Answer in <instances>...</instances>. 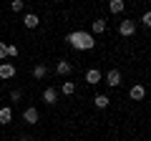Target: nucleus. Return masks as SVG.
<instances>
[{"label": "nucleus", "mask_w": 151, "mask_h": 141, "mask_svg": "<svg viewBox=\"0 0 151 141\" xmlns=\"http://www.w3.org/2000/svg\"><path fill=\"white\" fill-rule=\"evenodd\" d=\"M20 98H23V91H13L10 93V101H20Z\"/></svg>", "instance_id": "obj_21"}, {"label": "nucleus", "mask_w": 151, "mask_h": 141, "mask_svg": "<svg viewBox=\"0 0 151 141\" xmlns=\"http://www.w3.org/2000/svg\"><path fill=\"white\" fill-rule=\"evenodd\" d=\"M106 20H103V18H96V20H93V25H91V35H93V38H96V35H101V33H106Z\"/></svg>", "instance_id": "obj_10"}, {"label": "nucleus", "mask_w": 151, "mask_h": 141, "mask_svg": "<svg viewBox=\"0 0 151 141\" xmlns=\"http://www.w3.org/2000/svg\"><path fill=\"white\" fill-rule=\"evenodd\" d=\"M8 78H15V65L13 63H0V81H8Z\"/></svg>", "instance_id": "obj_5"}, {"label": "nucleus", "mask_w": 151, "mask_h": 141, "mask_svg": "<svg viewBox=\"0 0 151 141\" xmlns=\"http://www.w3.org/2000/svg\"><path fill=\"white\" fill-rule=\"evenodd\" d=\"M18 55V45H8V58H15Z\"/></svg>", "instance_id": "obj_20"}, {"label": "nucleus", "mask_w": 151, "mask_h": 141, "mask_svg": "<svg viewBox=\"0 0 151 141\" xmlns=\"http://www.w3.org/2000/svg\"><path fill=\"white\" fill-rule=\"evenodd\" d=\"M65 40H68L76 50H93L96 48V38H93L88 30H73V33H68Z\"/></svg>", "instance_id": "obj_1"}, {"label": "nucleus", "mask_w": 151, "mask_h": 141, "mask_svg": "<svg viewBox=\"0 0 151 141\" xmlns=\"http://www.w3.org/2000/svg\"><path fill=\"white\" fill-rule=\"evenodd\" d=\"M144 96H146V88L141 86V83H134V86L129 88V98L131 101H144Z\"/></svg>", "instance_id": "obj_4"}, {"label": "nucleus", "mask_w": 151, "mask_h": 141, "mask_svg": "<svg viewBox=\"0 0 151 141\" xmlns=\"http://www.w3.org/2000/svg\"><path fill=\"white\" fill-rule=\"evenodd\" d=\"M48 76V68H45L43 63H38L35 68H33V78H38V81H40V78H45Z\"/></svg>", "instance_id": "obj_15"}, {"label": "nucleus", "mask_w": 151, "mask_h": 141, "mask_svg": "<svg viewBox=\"0 0 151 141\" xmlns=\"http://www.w3.org/2000/svg\"><path fill=\"white\" fill-rule=\"evenodd\" d=\"M106 83H108L111 88H119V86H121V70L111 68V70L106 73Z\"/></svg>", "instance_id": "obj_7"}, {"label": "nucleus", "mask_w": 151, "mask_h": 141, "mask_svg": "<svg viewBox=\"0 0 151 141\" xmlns=\"http://www.w3.org/2000/svg\"><path fill=\"white\" fill-rule=\"evenodd\" d=\"M60 93H63V96H73V93H76V83L73 81H65L63 86H60Z\"/></svg>", "instance_id": "obj_16"}, {"label": "nucleus", "mask_w": 151, "mask_h": 141, "mask_svg": "<svg viewBox=\"0 0 151 141\" xmlns=\"http://www.w3.org/2000/svg\"><path fill=\"white\" fill-rule=\"evenodd\" d=\"M23 25L33 30V28H38V25H40V18H38L35 13H25V18H23Z\"/></svg>", "instance_id": "obj_11"}, {"label": "nucleus", "mask_w": 151, "mask_h": 141, "mask_svg": "<svg viewBox=\"0 0 151 141\" xmlns=\"http://www.w3.org/2000/svg\"><path fill=\"white\" fill-rule=\"evenodd\" d=\"M55 73H58V76H70V73H73V65H70L68 60H58V63H55Z\"/></svg>", "instance_id": "obj_9"}, {"label": "nucleus", "mask_w": 151, "mask_h": 141, "mask_svg": "<svg viewBox=\"0 0 151 141\" xmlns=\"http://www.w3.org/2000/svg\"><path fill=\"white\" fill-rule=\"evenodd\" d=\"M103 81V73L98 68H88L86 70V83H91V86H98V83Z\"/></svg>", "instance_id": "obj_3"}, {"label": "nucleus", "mask_w": 151, "mask_h": 141, "mask_svg": "<svg viewBox=\"0 0 151 141\" xmlns=\"http://www.w3.org/2000/svg\"><path fill=\"white\" fill-rule=\"evenodd\" d=\"M43 101L48 103V106H53V103L58 101V91H55V86H48V88L43 91Z\"/></svg>", "instance_id": "obj_8"}, {"label": "nucleus", "mask_w": 151, "mask_h": 141, "mask_svg": "<svg viewBox=\"0 0 151 141\" xmlns=\"http://www.w3.org/2000/svg\"><path fill=\"white\" fill-rule=\"evenodd\" d=\"M124 8H126V3H124V0H111V3H108V13H113V15L124 13Z\"/></svg>", "instance_id": "obj_14"}, {"label": "nucleus", "mask_w": 151, "mask_h": 141, "mask_svg": "<svg viewBox=\"0 0 151 141\" xmlns=\"http://www.w3.org/2000/svg\"><path fill=\"white\" fill-rule=\"evenodd\" d=\"M119 33L124 35V38L134 35V33H136V20H121V25H119Z\"/></svg>", "instance_id": "obj_6"}, {"label": "nucleus", "mask_w": 151, "mask_h": 141, "mask_svg": "<svg viewBox=\"0 0 151 141\" xmlns=\"http://www.w3.org/2000/svg\"><path fill=\"white\" fill-rule=\"evenodd\" d=\"M10 121H13V109H10V106H3V109H0V124L8 126Z\"/></svg>", "instance_id": "obj_13"}, {"label": "nucleus", "mask_w": 151, "mask_h": 141, "mask_svg": "<svg viewBox=\"0 0 151 141\" xmlns=\"http://www.w3.org/2000/svg\"><path fill=\"white\" fill-rule=\"evenodd\" d=\"M23 8H25V3H23V0H13V3H10V10H13V13H20Z\"/></svg>", "instance_id": "obj_17"}, {"label": "nucleus", "mask_w": 151, "mask_h": 141, "mask_svg": "<svg viewBox=\"0 0 151 141\" xmlns=\"http://www.w3.org/2000/svg\"><path fill=\"white\" fill-rule=\"evenodd\" d=\"M23 121H25L28 126H35L38 121H40V114H38V109H35V106H28V109L23 111Z\"/></svg>", "instance_id": "obj_2"}, {"label": "nucleus", "mask_w": 151, "mask_h": 141, "mask_svg": "<svg viewBox=\"0 0 151 141\" xmlns=\"http://www.w3.org/2000/svg\"><path fill=\"white\" fill-rule=\"evenodd\" d=\"M108 103H111V98H108L106 93H96V96H93V106H96V109H108Z\"/></svg>", "instance_id": "obj_12"}, {"label": "nucleus", "mask_w": 151, "mask_h": 141, "mask_svg": "<svg viewBox=\"0 0 151 141\" xmlns=\"http://www.w3.org/2000/svg\"><path fill=\"white\" fill-rule=\"evenodd\" d=\"M5 58H8V43L0 40V60H5Z\"/></svg>", "instance_id": "obj_19"}, {"label": "nucleus", "mask_w": 151, "mask_h": 141, "mask_svg": "<svg viewBox=\"0 0 151 141\" xmlns=\"http://www.w3.org/2000/svg\"><path fill=\"white\" fill-rule=\"evenodd\" d=\"M141 25H144V28H151V13H149V10L141 15Z\"/></svg>", "instance_id": "obj_18"}]
</instances>
